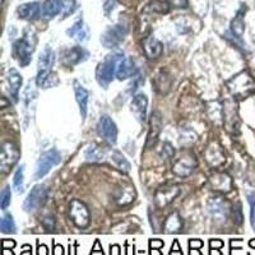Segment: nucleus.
<instances>
[{
	"label": "nucleus",
	"mask_w": 255,
	"mask_h": 255,
	"mask_svg": "<svg viewBox=\"0 0 255 255\" xmlns=\"http://www.w3.org/2000/svg\"><path fill=\"white\" fill-rule=\"evenodd\" d=\"M124 59L123 52H114V54H109L101 63L97 65L96 69V79L99 82L101 87L108 88L109 84L114 81L116 76V70H118V65L120 61Z\"/></svg>",
	"instance_id": "nucleus-1"
},
{
	"label": "nucleus",
	"mask_w": 255,
	"mask_h": 255,
	"mask_svg": "<svg viewBox=\"0 0 255 255\" xmlns=\"http://www.w3.org/2000/svg\"><path fill=\"white\" fill-rule=\"evenodd\" d=\"M231 95L238 100H245L255 93V82L248 72H241L226 83Z\"/></svg>",
	"instance_id": "nucleus-2"
},
{
	"label": "nucleus",
	"mask_w": 255,
	"mask_h": 255,
	"mask_svg": "<svg viewBox=\"0 0 255 255\" xmlns=\"http://www.w3.org/2000/svg\"><path fill=\"white\" fill-rule=\"evenodd\" d=\"M36 36L35 32L28 29L24 32V36L17 40L13 45V55L18 60L20 67H27L32 60V54L36 49Z\"/></svg>",
	"instance_id": "nucleus-3"
},
{
	"label": "nucleus",
	"mask_w": 255,
	"mask_h": 255,
	"mask_svg": "<svg viewBox=\"0 0 255 255\" xmlns=\"http://www.w3.org/2000/svg\"><path fill=\"white\" fill-rule=\"evenodd\" d=\"M61 162V153L58 149H49L41 154L40 158L37 159L35 170V179L41 180L44 179L52 168Z\"/></svg>",
	"instance_id": "nucleus-4"
},
{
	"label": "nucleus",
	"mask_w": 255,
	"mask_h": 255,
	"mask_svg": "<svg viewBox=\"0 0 255 255\" xmlns=\"http://www.w3.org/2000/svg\"><path fill=\"white\" fill-rule=\"evenodd\" d=\"M20 157L19 148L12 142H4L1 145V154H0V171L1 174H8Z\"/></svg>",
	"instance_id": "nucleus-5"
},
{
	"label": "nucleus",
	"mask_w": 255,
	"mask_h": 255,
	"mask_svg": "<svg viewBox=\"0 0 255 255\" xmlns=\"http://www.w3.org/2000/svg\"><path fill=\"white\" fill-rule=\"evenodd\" d=\"M128 32L129 28L125 23L115 24L105 31L104 35L101 36V44L108 49H115L125 40Z\"/></svg>",
	"instance_id": "nucleus-6"
},
{
	"label": "nucleus",
	"mask_w": 255,
	"mask_h": 255,
	"mask_svg": "<svg viewBox=\"0 0 255 255\" xmlns=\"http://www.w3.org/2000/svg\"><path fill=\"white\" fill-rule=\"evenodd\" d=\"M69 217L78 229H87L91 222V215L87 206L79 199H74L69 204Z\"/></svg>",
	"instance_id": "nucleus-7"
},
{
	"label": "nucleus",
	"mask_w": 255,
	"mask_h": 255,
	"mask_svg": "<svg viewBox=\"0 0 255 255\" xmlns=\"http://www.w3.org/2000/svg\"><path fill=\"white\" fill-rule=\"evenodd\" d=\"M207 208L212 218H215V221L220 223H226L227 218L231 215V206L225 198L220 195L211 198L208 200Z\"/></svg>",
	"instance_id": "nucleus-8"
},
{
	"label": "nucleus",
	"mask_w": 255,
	"mask_h": 255,
	"mask_svg": "<svg viewBox=\"0 0 255 255\" xmlns=\"http://www.w3.org/2000/svg\"><path fill=\"white\" fill-rule=\"evenodd\" d=\"M198 165L197 157L193 152H186L180 156L172 165V172L179 177H188L194 172Z\"/></svg>",
	"instance_id": "nucleus-9"
},
{
	"label": "nucleus",
	"mask_w": 255,
	"mask_h": 255,
	"mask_svg": "<svg viewBox=\"0 0 255 255\" xmlns=\"http://www.w3.org/2000/svg\"><path fill=\"white\" fill-rule=\"evenodd\" d=\"M47 199V189L45 185H35L32 188V190L29 191L27 198L24 199L23 203V209L26 212H32L37 209L38 207L42 206V204L46 202Z\"/></svg>",
	"instance_id": "nucleus-10"
},
{
	"label": "nucleus",
	"mask_w": 255,
	"mask_h": 255,
	"mask_svg": "<svg viewBox=\"0 0 255 255\" xmlns=\"http://www.w3.org/2000/svg\"><path fill=\"white\" fill-rule=\"evenodd\" d=\"M97 130H99V134L102 136L105 142H108L110 145L116 144V142H118V127L110 116H101L99 125H97Z\"/></svg>",
	"instance_id": "nucleus-11"
},
{
	"label": "nucleus",
	"mask_w": 255,
	"mask_h": 255,
	"mask_svg": "<svg viewBox=\"0 0 255 255\" xmlns=\"http://www.w3.org/2000/svg\"><path fill=\"white\" fill-rule=\"evenodd\" d=\"M180 194V188L177 185H166L157 189L154 193V204L157 208H166L171 204Z\"/></svg>",
	"instance_id": "nucleus-12"
},
{
	"label": "nucleus",
	"mask_w": 255,
	"mask_h": 255,
	"mask_svg": "<svg viewBox=\"0 0 255 255\" xmlns=\"http://www.w3.org/2000/svg\"><path fill=\"white\" fill-rule=\"evenodd\" d=\"M204 159L208 166L213 168H218L226 162V154L223 152L222 147L217 142H211L207 145L204 151Z\"/></svg>",
	"instance_id": "nucleus-13"
},
{
	"label": "nucleus",
	"mask_w": 255,
	"mask_h": 255,
	"mask_svg": "<svg viewBox=\"0 0 255 255\" xmlns=\"http://www.w3.org/2000/svg\"><path fill=\"white\" fill-rule=\"evenodd\" d=\"M209 188L221 194H227L232 190V179L226 172H215L208 179Z\"/></svg>",
	"instance_id": "nucleus-14"
},
{
	"label": "nucleus",
	"mask_w": 255,
	"mask_h": 255,
	"mask_svg": "<svg viewBox=\"0 0 255 255\" xmlns=\"http://www.w3.org/2000/svg\"><path fill=\"white\" fill-rule=\"evenodd\" d=\"M88 58L87 50L82 46H74L72 49H67L61 55V63L65 67H74L83 63Z\"/></svg>",
	"instance_id": "nucleus-15"
},
{
	"label": "nucleus",
	"mask_w": 255,
	"mask_h": 255,
	"mask_svg": "<svg viewBox=\"0 0 255 255\" xmlns=\"http://www.w3.org/2000/svg\"><path fill=\"white\" fill-rule=\"evenodd\" d=\"M223 124L230 133H239L240 123H239L238 110L232 102H225L223 105Z\"/></svg>",
	"instance_id": "nucleus-16"
},
{
	"label": "nucleus",
	"mask_w": 255,
	"mask_h": 255,
	"mask_svg": "<svg viewBox=\"0 0 255 255\" xmlns=\"http://www.w3.org/2000/svg\"><path fill=\"white\" fill-rule=\"evenodd\" d=\"M73 88H74V95H76V101L79 106V113H81L82 120L87 118L88 113V101H90V92L83 87V84L78 81L73 82Z\"/></svg>",
	"instance_id": "nucleus-17"
},
{
	"label": "nucleus",
	"mask_w": 255,
	"mask_h": 255,
	"mask_svg": "<svg viewBox=\"0 0 255 255\" xmlns=\"http://www.w3.org/2000/svg\"><path fill=\"white\" fill-rule=\"evenodd\" d=\"M130 108L133 114L135 115L136 120L140 123H144L147 119V108H148V99L144 93H138L133 97L130 104Z\"/></svg>",
	"instance_id": "nucleus-18"
},
{
	"label": "nucleus",
	"mask_w": 255,
	"mask_h": 255,
	"mask_svg": "<svg viewBox=\"0 0 255 255\" xmlns=\"http://www.w3.org/2000/svg\"><path fill=\"white\" fill-rule=\"evenodd\" d=\"M135 189H134L133 185L130 184H123L122 186L115 190V194H114V198H115V202L119 206H129L134 202L135 199Z\"/></svg>",
	"instance_id": "nucleus-19"
},
{
	"label": "nucleus",
	"mask_w": 255,
	"mask_h": 255,
	"mask_svg": "<svg viewBox=\"0 0 255 255\" xmlns=\"http://www.w3.org/2000/svg\"><path fill=\"white\" fill-rule=\"evenodd\" d=\"M23 83V78L19 74V72L15 69H9L8 76H6V90L9 96L12 97L13 101H18L19 97V90Z\"/></svg>",
	"instance_id": "nucleus-20"
},
{
	"label": "nucleus",
	"mask_w": 255,
	"mask_h": 255,
	"mask_svg": "<svg viewBox=\"0 0 255 255\" xmlns=\"http://www.w3.org/2000/svg\"><path fill=\"white\" fill-rule=\"evenodd\" d=\"M162 129V119L158 113H153L151 116V124H149V130L147 134V142H145V148H152L158 140L159 133Z\"/></svg>",
	"instance_id": "nucleus-21"
},
{
	"label": "nucleus",
	"mask_w": 255,
	"mask_h": 255,
	"mask_svg": "<svg viewBox=\"0 0 255 255\" xmlns=\"http://www.w3.org/2000/svg\"><path fill=\"white\" fill-rule=\"evenodd\" d=\"M143 51L148 59H157L162 55L163 45L154 36H147L143 40Z\"/></svg>",
	"instance_id": "nucleus-22"
},
{
	"label": "nucleus",
	"mask_w": 255,
	"mask_h": 255,
	"mask_svg": "<svg viewBox=\"0 0 255 255\" xmlns=\"http://www.w3.org/2000/svg\"><path fill=\"white\" fill-rule=\"evenodd\" d=\"M153 84L156 92L159 93V95L165 96L170 92V90H171L172 78L167 72H165V70H159L156 74V77H154Z\"/></svg>",
	"instance_id": "nucleus-23"
},
{
	"label": "nucleus",
	"mask_w": 255,
	"mask_h": 255,
	"mask_svg": "<svg viewBox=\"0 0 255 255\" xmlns=\"http://www.w3.org/2000/svg\"><path fill=\"white\" fill-rule=\"evenodd\" d=\"M138 72V68H136L135 63H134L133 59L130 58H124L118 65V70H116V77L120 81H124V79L131 78L134 77Z\"/></svg>",
	"instance_id": "nucleus-24"
},
{
	"label": "nucleus",
	"mask_w": 255,
	"mask_h": 255,
	"mask_svg": "<svg viewBox=\"0 0 255 255\" xmlns=\"http://www.w3.org/2000/svg\"><path fill=\"white\" fill-rule=\"evenodd\" d=\"M36 84L41 88H52L59 84V77L52 70H38L36 77Z\"/></svg>",
	"instance_id": "nucleus-25"
},
{
	"label": "nucleus",
	"mask_w": 255,
	"mask_h": 255,
	"mask_svg": "<svg viewBox=\"0 0 255 255\" xmlns=\"http://www.w3.org/2000/svg\"><path fill=\"white\" fill-rule=\"evenodd\" d=\"M41 6L38 1H31V3H24L17 8V14L20 19L32 20L35 19L40 14Z\"/></svg>",
	"instance_id": "nucleus-26"
},
{
	"label": "nucleus",
	"mask_w": 255,
	"mask_h": 255,
	"mask_svg": "<svg viewBox=\"0 0 255 255\" xmlns=\"http://www.w3.org/2000/svg\"><path fill=\"white\" fill-rule=\"evenodd\" d=\"M183 225V218L180 217L177 212H174L163 222L162 232H165V234H177V232L181 231Z\"/></svg>",
	"instance_id": "nucleus-27"
},
{
	"label": "nucleus",
	"mask_w": 255,
	"mask_h": 255,
	"mask_svg": "<svg viewBox=\"0 0 255 255\" xmlns=\"http://www.w3.org/2000/svg\"><path fill=\"white\" fill-rule=\"evenodd\" d=\"M67 35L69 37L74 38L77 41H86L88 38V29L84 26V22L82 18H79L76 23L70 28L67 29Z\"/></svg>",
	"instance_id": "nucleus-28"
},
{
	"label": "nucleus",
	"mask_w": 255,
	"mask_h": 255,
	"mask_svg": "<svg viewBox=\"0 0 255 255\" xmlns=\"http://www.w3.org/2000/svg\"><path fill=\"white\" fill-rule=\"evenodd\" d=\"M54 64H55V52L50 47H45L38 58V70H52Z\"/></svg>",
	"instance_id": "nucleus-29"
},
{
	"label": "nucleus",
	"mask_w": 255,
	"mask_h": 255,
	"mask_svg": "<svg viewBox=\"0 0 255 255\" xmlns=\"http://www.w3.org/2000/svg\"><path fill=\"white\" fill-rule=\"evenodd\" d=\"M60 13V4L59 0H45L41 8V17L44 19H52Z\"/></svg>",
	"instance_id": "nucleus-30"
},
{
	"label": "nucleus",
	"mask_w": 255,
	"mask_h": 255,
	"mask_svg": "<svg viewBox=\"0 0 255 255\" xmlns=\"http://www.w3.org/2000/svg\"><path fill=\"white\" fill-rule=\"evenodd\" d=\"M207 113H208L209 119L216 124L223 123V105H221L218 101L209 102L207 105Z\"/></svg>",
	"instance_id": "nucleus-31"
},
{
	"label": "nucleus",
	"mask_w": 255,
	"mask_h": 255,
	"mask_svg": "<svg viewBox=\"0 0 255 255\" xmlns=\"http://www.w3.org/2000/svg\"><path fill=\"white\" fill-rule=\"evenodd\" d=\"M84 157L88 162H102L105 159V152L101 147L97 144H91L90 147L86 149Z\"/></svg>",
	"instance_id": "nucleus-32"
},
{
	"label": "nucleus",
	"mask_w": 255,
	"mask_h": 255,
	"mask_svg": "<svg viewBox=\"0 0 255 255\" xmlns=\"http://www.w3.org/2000/svg\"><path fill=\"white\" fill-rule=\"evenodd\" d=\"M198 139V135L193 129L189 127H183L180 129V144L184 147H190L194 144Z\"/></svg>",
	"instance_id": "nucleus-33"
},
{
	"label": "nucleus",
	"mask_w": 255,
	"mask_h": 255,
	"mask_svg": "<svg viewBox=\"0 0 255 255\" xmlns=\"http://www.w3.org/2000/svg\"><path fill=\"white\" fill-rule=\"evenodd\" d=\"M111 159H113V162L115 163V166L119 168L120 171L124 172V174H129L130 172V162L125 158V156L122 152L114 151L113 154H111Z\"/></svg>",
	"instance_id": "nucleus-34"
},
{
	"label": "nucleus",
	"mask_w": 255,
	"mask_h": 255,
	"mask_svg": "<svg viewBox=\"0 0 255 255\" xmlns=\"http://www.w3.org/2000/svg\"><path fill=\"white\" fill-rule=\"evenodd\" d=\"M231 32L234 33V36L238 38H241L244 36V32H245V22H244V18L241 12L238 13L234 19L231 22Z\"/></svg>",
	"instance_id": "nucleus-35"
},
{
	"label": "nucleus",
	"mask_w": 255,
	"mask_h": 255,
	"mask_svg": "<svg viewBox=\"0 0 255 255\" xmlns=\"http://www.w3.org/2000/svg\"><path fill=\"white\" fill-rule=\"evenodd\" d=\"M0 230L3 234H14L15 232V223L14 220H13L12 215H4L1 217V221H0Z\"/></svg>",
	"instance_id": "nucleus-36"
},
{
	"label": "nucleus",
	"mask_w": 255,
	"mask_h": 255,
	"mask_svg": "<svg viewBox=\"0 0 255 255\" xmlns=\"http://www.w3.org/2000/svg\"><path fill=\"white\" fill-rule=\"evenodd\" d=\"M59 4H60L61 15H63V18H67L74 12L77 0H59Z\"/></svg>",
	"instance_id": "nucleus-37"
},
{
	"label": "nucleus",
	"mask_w": 255,
	"mask_h": 255,
	"mask_svg": "<svg viewBox=\"0 0 255 255\" xmlns=\"http://www.w3.org/2000/svg\"><path fill=\"white\" fill-rule=\"evenodd\" d=\"M23 179H24V166H19L18 170L14 174V179H13V185L17 193H22L23 191Z\"/></svg>",
	"instance_id": "nucleus-38"
},
{
	"label": "nucleus",
	"mask_w": 255,
	"mask_h": 255,
	"mask_svg": "<svg viewBox=\"0 0 255 255\" xmlns=\"http://www.w3.org/2000/svg\"><path fill=\"white\" fill-rule=\"evenodd\" d=\"M231 216L232 222L235 223L236 226H241L244 222V215H243V207L240 203H236L235 206L231 208Z\"/></svg>",
	"instance_id": "nucleus-39"
},
{
	"label": "nucleus",
	"mask_w": 255,
	"mask_h": 255,
	"mask_svg": "<svg viewBox=\"0 0 255 255\" xmlns=\"http://www.w3.org/2000/svg\"><path fill=\"white\" fill-rule=\"evenodd\" d=\"M10 199H12V191L9 186H5L1 191V195H0V207L3 211H6L8 207L10 206Z\"/></svg>",
	"instance_id": "nucleus-40"
},
{
	"label": "nucleus",
	"mask_w": 255,
	"mask_h": 255,
	"mask_svg": "<svg viewBox=\"0 0 255 255\" xmlns=\"http://www.w3.org/2000/svg\"><path fill=\"white\" fill-rule=\"evenodd\" d=\"M248 200H249L250 204V223H252V227L255 231V194H253V193L248 194Z\"/></svg>",
	"instance_id": "nucleus-41"
},
{
	"label": "nucleus",
	"mask_w": 255,
	"mask_h": 255,
	"mask_svg": "<svg viewBox=\"0 0 255 255\" xmlns=\"http://www.w3.org/2000/svg\"><path fill=\"white\" fill-rule=\"evenodd\" d=\"M42 226L46 231H54L55 230V220L52 216H46V217L42 220Z\"/></svg>",
	"instance_id": "nucleus-42"
},
{
	"label": "nucleus",
	"mask_w": 255,
	"mask_h": 255,
	"mask_svg": "<svg viewBox=\"0 0 255 255\" xmlns=\"http://www.w3.org/2000/svg\"><path fill=\"white\" fill-rule=\"evenodd\" d=\"M115 4H116V0H105L104 1V12L106 17L111 14V12L114 10L115 8Z\"/></svg>",
	"instance_id": "nucleus-43"
},
{
	"label": "nucleus",
	"mask_w": 255,
	"mask_h": 255,
	"mask_svg": "<svg viewBox=\"0 0 255 255\" xmlns=\"http://www.w3.org/2000/svg\"><path fill=\"white\" fill-rule=\"evenodd\" d=\"M174 154H175V151H174V148H172V145L170 144V143H163L162 156H165L166 158H170V157H172Z\"/></svg>",
	"instance_id": "nucleus-44"
},
{
	"label": "nucleus",
	"mask_w": 255,
	"mask_h": 255,
	"mask_svg": "<svg viewBox=\"0 0 255 255\" xmlns=\"http://www.w3.org/2000/svg\"><path fill=\"white\" fill-rule=\"evenodd\" d=\"M203 247V241L202 240H190L189 241V248H190L191 250L194 249V250H198V249H200V248Z\"/></svg>",
	"instance_id": "nucleus-45"
},
{
	"label": "nucleus",
	"mask_w": 255,
	"mask_h": 255,
	"mask_svg": "<svg viewBox=\"0 0 255 255\" xmlns=\"http://www.w3.org/2000/svg\"><path fill=\"white\" fill-rule=\"evenodd\" d=\"M15 247V241L14 240H3L1 241V248L4 250H10Z\"/></svg>",
	"instance_id": "nucleus-46"
},
{
	"label": "nucleus",
	"mask_w": 255,
	"mask_h": 255,
	"mask_svg": "<svg viewBox=\"0 0 255 255\" xmlns=\"http://www.w3.org/2000/svg\"><path fill=\"white\" fill-rule=\"evenodd\" d=\"M162 247H163V241L161 240H151V243H149V248L153 250H159Z\"/></svg>",
	"instance_id": "nucleus-47"
},
{
	"label": "nucleus",
	"mask_w": 255,
	"mask_h": 255,
	"mask_svg": "<svg viewBox=\"0 0 255 255\" xmlns=\"http://www.w3.org/2000/svg\"><path fill=\"white\" fill-rule=\"evenodd\" d=\"M209 247H211L212 250L221 249V248L223 247V241L222 240H211V243H209Z\"/></svg>",
	"instance_id": "nucleus-48"
},
{
	"label": "nucleus",
	"mask_w": 255,
	"mask_h": 255,
	"mask_svg": "<svg viewBox=\"0 0 255 255\" xmlns=\"http://www.w3.org/2000/svg\"><path fill=\"white\" fill-rule=\"evenodd\" d=\"M92 254H104V250H102V248H101V244H100V241L97 240L95 243V247L92 248Z\"/></svg>",
	"instance_id": "nucleus-49"
},
{
	"label": "nucleus",
	"mask_w": 255,
	"mask_h": 255,
	"mask_svg": "<svg viewBox=\"0 0 255 255\" xmlns=\"http://www.w3.org/2000/svg\"><path fill=\"white\" fill-rule=\"evenodd\" d=\"M180 247H179V243L177 241H174V245H172L171 248V252H170V254H183V253L180 252Z\"/></svg>",
	"instance_id": "nucleus-50"
},
{
	"label": "nucleus",
	"mask_w": 255,
	"mask_h": 255,
	"mask_svg": "<svg viewBox=\"0 0 255 255\" xmlns=\"http://www.w3.org/2000/svg\"><path fill=\"white\" fill-rule=\"evenodd\" d=\"M170 4L174 6H185L186 0H170Z\"/></svg>",
	"instance_id": "nucleus-51"
},
{
	"label": "nucleus",
	"mask_w": 255,
	"mask_h": 255,
	"mask_svg": "<svg viewBox=\"0 0 255 255\" xmlns=\"http://www.w3.org/2000/svg\"><path fill=\"white\" fill-rule=\"evenodd\" d=\"M38 254H49L46 245H38Z\"/></svg>",
	"instance_id": "nucleus-52"
},
{
	"label": "nucleus",
	"mask_w": 255,
	"mask_h": 255,
	"mask_svg": "<svg viewBox=\"0 0 255 255\" xmlns=\"http://www.w3.org/2000/svg\"><path fill=\"white\" fill-rule=\"evenodd\" d=\"M120 247L119 245H114V247H111V254H120Z\"/></svg>",
	"instance_id": "nucleus-53"
},
{
	"label": "nucleus",
	"mask_w": 255,
	"mask_h": 255,
	"mask_svg": "<svg viewBox=\"0 0 255 255\" xmlns=\"http://www.w3.org/2000/svg\"><path fill=\"white\" fill-rule=\"evenodd\" d=\"M55 252H54V254H63L64 250H63V247H60V245H56L55 247Z\"/></svg>",
	"instance_id": "nucleus-54"
},
{
	"label": "nucleus",
	"mask_w": 255,
	"mask_h": 255,
	"mask_svg": "<svg viewBox=\"0 0 255 255\" xmlns=\"http://www.w3.org/2000/svg\"><path fill=\"white\" fill-rule=\"evenodd\" d=\"M250 247H252V248H255V241H254V240L250 241Z\"/></svg>",
	"instance_id": "nucleus-55"
}]
</instances>
